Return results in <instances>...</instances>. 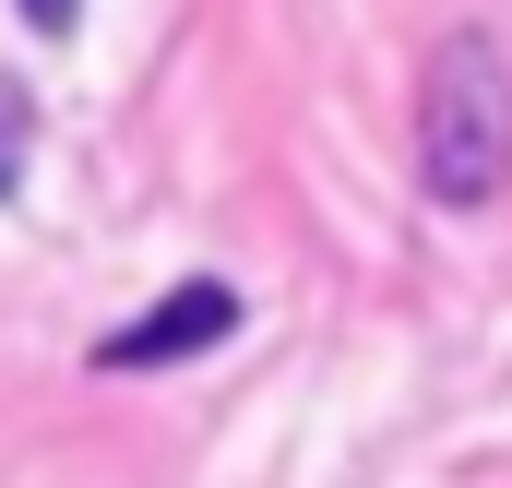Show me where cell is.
<instances>
[{
	"label": "cell",
	"instance_id": "3",
	"mask_svg": "<svg viewBox=\"0 0 512 488\" xmlns=\"http://www.w3.org/2000/svg\"><path fill=\"white\" fill-rule=\"evenodd\" d=\"M24 155H36V84L0 72V203L24 191Z\"/></svg>",
	"mask_w": 512,
	"mask_h": 488
},
{
	"label": "cell",
	"instance_id": "2",
	"mask_svg": "<svg viewBox=\"0 0 512 488\" xmlns=\"http://www.w3.org/2000/svg\"><path fill=\"white\" fill-rule=\"evenodd\" d=\"M251 310H239V286H215V274H191V286H167L143 322L120 334H96V369H179V358H215L227 334H239Z\"/></svg>",
	"mask_w": 512,
	"mask_h": 488
},
{
	"label": "cell",
	"instance_id": "1",
	"mask_svg": "<svg viewBox=\"0 0 512 488\" xmlns=\"http://www.w3.org/2000/svg\"><path fill=\"white\" fill-rule=\"evenodd\" d=\"M417 191L441 215H489L512 191V60L489 24H453L417 72Z\"/></svg>",
	"mask_w": 512,
	"mask_h": 488
},
{
	"label": "cell",
	"instance_id": "4",
	"mask_svg": "<svg viewBox=\"0 0 512 488\" xmlns=\"http://www.w3.org/2000/svg\"><path fill=\"white\" fill-rule=\"evenodd\" d=\"M24 24H36V36H72V24H84V0H24Z\"/></svg>",
	"mask_w": 512,
	"mask_h": 488
}]
</instances>
